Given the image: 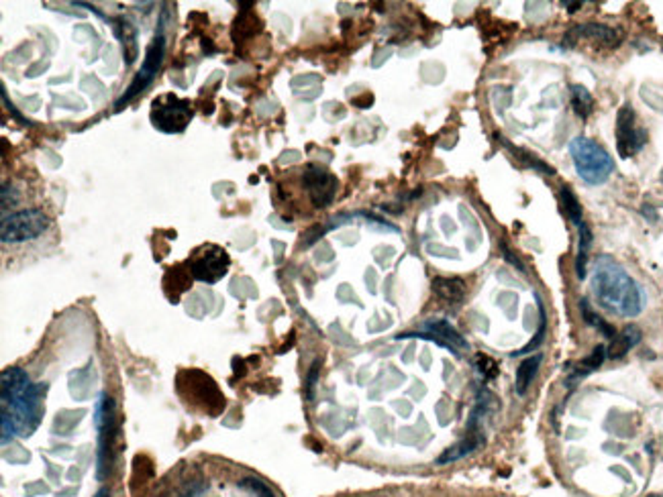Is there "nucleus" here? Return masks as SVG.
<instances>
[{
    "label": "nucleus",
    "mask_w": 663,
    "mask_h": 497,
    "mask_svg": "<svg viewBox=\"0 0 663 497\" xmlns=\"http://www.w3.org/2000/svg\"><path fill=\"white\" fill-rule=\"evenodd\" d=\"M559 198H561V204H563V210L568 214V218L575 226L582 225L584 223V210H582V204H580V200L575 198L572 190L568 186H563L561 192H559Z\"/></svg>",
    "instance_id": "a211bd4d"
},
{
    "label": "nucleus",
    "mask_w": 663,
    "mask_h": 497,
    "mask_svg": "<svg viewBox=\"0 0 663 497\" xmlns=\"http://www.w3.org/2000/svg\"><path fill=\"white\" fill-rule=\"evenodd\" d=\"M570 94H572V108L573 112L580 117V119H588L594 110V96L590 94L586 86H580V84H573L570 86Z\"/></svg>",
    "instance_id": "2eb2a0df"
},
{
    "label": "nucleus",
    "mask_w": 663,
    "mask_h": 497,
    "mask_svg": "<svg viewBox=\"0 0 663 497\" xmlns=\"http://www.w3.org/2000/svg\"><path fill=\"white\" fill-rule=\"evenodd\" d=\"M543 355H535V357H528L525 361L521 363L518 371H516V393L518 395H525L527 390L531 388L533 379L539 371V365H541Z\"/></svg>",
    "instance_id": "4468645a"
},
{
    "label": "nucleus",
    "mask_w": 663,
    "mask_h": 497,
    "mask_svg": "<svg viewBox=\"0 0 663 497\" xmlns=\"http://www.w3.org/2000/svg\"><path fill=\"white\" fill-rule=\"evenodd\" d=\"M94 497H108V489H100V491H98Z\"/></svg>",
    "instance_id": "cd10ccee"
},
{
    "label": "nucleus",
    "mask_w": 663,
    "mask_h": 497,
    "mask_svg": "<svg viewBox=\"0 0 663 497\" xmlns=\"http://www.w3.org/2000/svg\"><path fill=\"white\" fill-rule=\"evenodd\" d=\"M604 359H606V348L604 347H596L592 351V355L586 357L584 361L580 363L575 369H573V379H580V377L588 375L592 371H596L598 367H602Z\"/></svg>",
    "instance_id": "6ab92c4d"
},
{
    "label": "nucleus",
    "mask_w": 663,
    "mask_h": 497,
    "mask_svg": "<svg viewBox=\"0 0 663 497\" xmlns=\"http://www.w3.org/2000/svg\"><path fill=\"white\" fill-rule=\"evenodd\" d=\"M49 228V216L43 210L27 208L2 218L0 239L2 242H25L39 239Z\"/></svg>",
    "instance_id": "20e7f679"
},
{
    "label": "nucleus",
    "mask_w": 663,
    "mask_h": 497,
    "mask_svg": "<svg viewBox=\"0 0 663 497\" xmlns=\"http://www.w3.org/2000/svg\"><path fill=\"white\" fill-rule=\"evenodd\" d=\"M424 328L427 331H431L435 336H437L439 341H443L445 345H449V347H457V348H466L467 343L466 338L459 334V332L453 328L451 324L447 322V320H431V322H427L424 324Z\"/></svg>",
    "instance_id": "f8f14e48"
},
{
    "label": "nucleus",
    "mask_w": 663,
    "mask_h": 497,
    "mask_svg": "<svg viewBox=\"0 0 663 497\" xmlns=\"http://www.w3.org/2000/svg\"><path fill=\"white\" fill-rule=\"evenodd\" d=\"M476 365H478V371H480L484 377H488V379L498 375L496 361L490 359L488 355H476Z\"/></svg>",
    "instance_id": "4be33fe9"
},
{
    "label": "nucleus",
    "mask_w": 663,
    "mask_h": 497,
    "mask_svg": "<svg viewBox=\"0 0 663 497\" xmlns=\"http://www.w3.org/2000/svg\"><path fill=\"white\" fill-rule=\"evenodd\" d=\"M570 155L575 171L582 180L592 186H600L615 171V161L602 145L588 137H575L570 143Z\"/></svg>",
    "instance_id": "7ed1b4c3"
},
{
    "label": "nucleus",
    "mask_w": 663,
    "mask_h": 497,
    "mask_svg": "<svg viewBox=\"0 0 663 497\" xmlns=\"http://www.w3.org/2000/svg\"><path fill=\"white\" fill-rule=\"evenodd\" d=\"M570 37H586V39H596V41H604V43H617V31L606 27V25H580L572 29V33H568L565 39Z\"/></svg>",
    "instance_id": "ddd939ff"
},
{
    "label": "nucleus",
    "mask_w": 663,
    "mask_h": 497,
    "mask_svg": "<svg viewBox=\"0 0 663 497\" xmlns=\"http://www.w3.org/2000/svg\"><path fill=\"white\" fill-rule=\"evenodd\" d=\"M480 444H482V438H466V440H461L459 444H455V447H451V449H447V451L443 452L437 459V465H447V463H453V461H459V459L467 456L469 452L476 451Z\"/></svg>",
    "instance_id": "dca6fc26"
},
{
    "label": "nucleus",
    "mask_w": 663,
    "mask_h": 497,
    "mask_svg": "<svg viewBox=\"0 0 663 497\" xmlns=\"http://www.w3.org/2000/svg\"><path fill=\"white\" fill-rule=\"evenodd\" d=\"M639 343H641V331L637 326H633V324H629V326H625V331L612 338L610 347L606 348V355L610 359H618V357L627 355Z\"/></svg>",
    "instance_id": "9b49d317"
},
{
    "label": "nucleus",
    "mask_w": 663,
    "mask_h": 497,
    "mask_svg": "<svg viewBox=\"0 0 663 497\" xmlns=\"http://www.w3.org/2000/svg\"><path fill=\"white\" fill-rule=\"evenodd\" d=\"M580 308H582V314H584V320L588 322L590 326H594V328H598V331L602 332V334H604V336H606V338H610V341H612V338L617 336V332H615V328H612V326H610L608 322H604L602 318L598 316V314H596V312H594V310L590 308L588 300H582V304H580Z\"/></svg>",
    "instance_id": "aec40b11"
},
{
    "label": "nucleus",
    "mask_w": 663,
    "mask_h": 497,
    "mask_svg": "<svg viewBox=\"0 0 663 497\" xmlns=\"http://www.w3.org/2000/svg\"><path fill=\"white\" fill-rule=\"evenodd\" d=\"M188 267H190L192 279L212 286V284L221 282L229 273L231 257L223 247L209 242V245H202L200 249L194 251V255L188 259Z\"/></svg>",
    "instance_id": "39448f33"
},
{
    "label": "nucleus",
    "mask_w": 663,
    "mask_h": 497,
    "mask_svg": "<svg viewBox=\"0 0 663 497\" xmlns=\"http://www.w3.org/2000/svg\"><path fill=\"white\" fill-rule=\"evenodd\" d=\"M164 53H166V39H164V35L160 33V35L153 39V43L150 46V49H147L145 60H143V65H141L139 74L135 75V80L131 82V86L127 88V92H125L121 98H119V102H117V110H121L122 105H127L129 100H133L139 92L145 90L151 82H153V78H155L157 70H160V65H162V61H164Z\"/></svg>",
    "instance_id": "6e6552de"
},
{
    "label": "nucleus",
    "mask_w": 663,
    "mask_h": 497,
    "mask_svg": "<svg viewBox=\"0 0 663 497\" xmlns=\"http://www.w3.org/2000/svg\"><path fill=\"white\" fill-rule=\"evenodd\" d=\"M46 385L31 383L29 375L11 367L2 371V416L15 426L16 434L29 437L41 420V393Z\"/></svg>",
    "instance_id": "f257e3e1"
},
{
    "label": "nucleus",
    "mask_w": 663,
    "mask_h": 497,
    "mask_svg": "<svg viewBox=\"0 0 663 497\" xmlns=\"http://www.w3.org/2000/svg\"><path fill=\"white\" fill-rule=\"evenodd\" d=\"M545 331H547V320H545V312H543V308H541V328H539L537 336L528 343L527 347L521 348V353H516V355H527V353H531V351H535V347H539V345H541L543 336H545ZM516 355H514V357H516Z\"/></svg>",
    "instance_id": "b1692460"
},
{
    "label": "nucleus",
    "mask_w": 663,
    "mask_h": 497,
    "mask_svg": "<svg viewBox=\"0 0 663 497\" xmlns=\"http://www.w3.org/2000/svg\"><path fill=\"white\" fill-rule=\"evenodd\" d=\"M192 119V108L188 100H182L174 94H166L153 100L151 105V124L162 133H182Z\"/></svg>",
    "instance_id": "423d86ee"
},
{
    "label": "nucleus",
    "mask_w": 663,
    "mask_h": 497,
    "mask_svg": "<svg viewBox=\"0 0 663 497\" xmlns=\"http://www.w3.org/2000/svg\"><path fill=\"white\" fill-rule=\"evenodd\" d=\"M302 181L310 194V200L315 202L317 208H325L333 202L337 194V178L329 173L327 169L318 166H308L304 169Z\"/></svg>",
    "instance_id": "1a4fd4ad"
},
{
    "label": "nucleus",
    "mask_w": 663,
    "mask_h": 497,
    "mask_svg": "<svg viewBox=\"0 0 663 497\" xmlns=\"http://www.w3.org/2000/svg\"><path fill=\"white\" fill-rule=\"evenodd\" d=\"M433 292L449 306H459L466 298V284L457 277H435L433 279Z\"/></svg>",
    "instance_id": "9d476101"
},
{
    "label": "nucleus",
    "mask_w": 663,
    "mask_h": 497,
    "mask_svg": "<svg viewBox=\"0 0 663 497\" xmlns=\"http://www.w3.org/2000/svg\"><path fill=\"white\" fill-rule=\"evenodd\" d=\"M563 6H570L568 11H575L580 6V2H563Z\"/></svg>",
    "instance_id": "bb28decb"
},
{
    "label": "nucleus",
    "mask_w": 663,
    "mask_h": 497,
    "mask_svg": "<svg viewBox=\"0 0 663 497\" xmlns=\"http://www.w3.org/2000/svg\"><path fill=\"white\" fill-rule=\"evenodd\" d=\"M502 143H504L508 149L513 151V153H516V157H518V159H523L528 167H533V169H541L543 173H547V176H553V173H555V169H553V167H549L547 164H543V161H539V159H535V157H533L531 153H527L525 149L514 147V145H511V143H508V141H504V139H502Z\"/></svg>",
    "instance_id": "412c9836"
},
{
    "label": "nucleus",
    "mask_w": 663,
    "mask_h": 497,
    "mask_svg": "<svg viewBox=\"0 0 663 497\" xmlns=\"http://www.w3.org/2000/svg\"><path fill=\"white\" fill-rule=\"evenodd\" d=\"M578 230H580V245H578L575 272H578V277H580V279H584V277H586V259H588V251L590 247H592V230H590L588 225H584V223L578 226Z\"/></svg>",
    "instance_id": "f3484780"
},
{
    "label": "nucleus",
    "mask_w": 663,
    "mask_h": 497,
    "mask_svg": "<svg viewBox=\"0 0 663 497\" xmlns=\"http://www.w3.org/2000/svg\"><path fill=\"white\" fill-rule=\"evenodd\" d=\"M318 377V361L313 365V369H310V373L306 377V388H308V397H313V388H315V381H317Z\"/></svg>",
    "instance_id": "a878e982"
},
{
    "label": "nucleus",
    "mask_w": 663,
    "mask_h": 497,
    "mask_svg": "<svg viewBox=\"0 0 663 497\" xmlns=\"http://www.w3.org/2000/svg\"><path fill=\"white\" fill-rule=\"evenodd\" d=\"M649 497H663V496H649Z\"/></svg>",
    "instance_id": "c85d7f7f"
},
{
    "label": "nucleus",
    "mask_w": 663,
    "mask_h": 497,
    "mask_svg": "<svg viewBox=\"0 0 663 497\" xmlns=\"http://www.w3.org/2000/svg\"><path fill=\"white\" fill-rule=\"evenodd\" d=\"M241 487H247V489H251V491H254L257 497H273V493H271L270 487H268L266 483L259 481V479H254V477H251V479H243Z\"/></svg>",
    "instance_id": "5701e85b"
},
{
    "label": "nucleus",
    "mask_w": 663,
    "mask_h": 497,
    "mask_svg": "<svg viewBox=\"0 0 663 497\" xmlns=\"http://www.w3.org/2000/svg\"><path fill=\"white\" fill-rule=\"evenodd\" d=\"M500 247H502V255L506 257V259H508L511 263H514L518 272H527V269H525V265H523V263H521V261H518V259L513 255V251H511V249H508V247H506L504 242H500Z\"/></svg>",
    "instance_id": "393cba45"
},
{
    "label": "nucleus",
    "mask_w": 663,
    "mask_h": 497,
    "mask_svg": "<svg viewBox=\"0 0 663 497\" xmlns=\"http://www.w3.org/2000/svg\"><path fill=\"white\" fill-rule=\"evenodd\" d=\"M592 289L604 308L637 316L643 310V289L635 284V279L610 257H598L592 273Z\"/></svg>",
    "instance_id": "f03ea898"
},
{
    "label": "nucleus",
    "mask_w": 663,
    "mask_h": 497,
    "mask_svg": "<svg viewBox=\"0 0 663 497\" xmlns=\"http://www.w3.org/2000/svg\"><path fill=\"white\" fill-rule=\"evenodd\" d=\"M647 143V131L637 124L633 106L625 105L617 117V149L620 157L629 159L637 155Z\"/></svg>",
    "instance_id": "0eeeda50"
}]
</instances>
